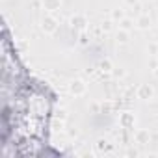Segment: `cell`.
I'll use <instances>...</instances> for the list:
<instances>
[{"instance_id": "obj_1", "label": "cell", "mask_w": 158, "mask_h": 158, "mask_svg": "<svg viewBox=\"0 0 158 158\" xmlns=\"http://www.w3.org/2000/svg\"><path fill=\"white\" fill-rule=\"evenodd\" d=\"M58 26H60V23H58V19H56L54 13H45V15L41 17V21H39V28H41V32L47 34V35L54 34V32L58 30Z\"/></svg>"}, {"instance_id": "obj_2", "label": "cell", "mask_w": 158, "mask_h": 158, "mask_svg": "<svg viewBox=\"0 0 158 158\" xmlns=\"http://www.w3.org/2000/svg\"><path fill=\"white\" fill-rule=\"evenodd\" d=\"M67 89H69L71 97H84L86 91H88V84L82 80V78H73L69 82V86H67Z\"/></svg>"}, {"instance_id": "obj_3", "label": "cell", "mask_w": 158, "mask_h": 158, "mask_svg": "<svg viewBox=\"0 0 158 158\" xmlns=\"http://www.w3.org/2000/svg\"><path fill=\"white\" fill-rule=\"evenodd\" d=\"M117 125H119V128H123V130L134 128V125H136V115H134V112H130V110L121 112L119 117H117Z\"/></svg>"}, {"instance_id": "obj_4", "label": "cell", "mask_w": 158, "mask_h": 158, "mask_svg": "<svg viewBox=\"0 0 158 158\" xmlns=\"http://www.w3.org/2000/svg\"><path fill=\"white\" fill-rule=\"evenodd\" d=\"M88 24H89V21H88V17L82 15V13L73 15V17L69 19V26H71L73 30H78V32H86V30H88Z\"/></svg>"}, {"instance_id": "obj_5", "label": "cell", "mask_w": 158, "mask_h": 158, "mask_svg": "<svg viewBox=\"0 0 158 158\" xmlns=\"http://www.w3.org/2000/svg\"><path fill=\"white\" fill-rule=\"evenodd\" d=\"M136 97H138L139 101H143V102L152 101V99H154V88H152L151 84H139L138 89H136Z\"/></svg>"}, {"instance_id": "obj_6", "label": "cell", "mask_w": 158, "mask_h": 158, "mask_svg": "<svg viewBox=\"0 0 158 158\" xmlns=\"http://www.w3.org/2000/svg\"><path fill=\"white\" fill-rule=\"evenodd\" d=\"M134 141L138 145H141V147L149 145L151 143V132H149V128H138L134 132Z\"/></svg>"}, {"instance_id": "obj_7", "label": "cell", "mask_w": 158, "mask_h": 158, "mask_svg": "<svg viewBox=\"0 0 158 158\" xmlns=\"http://www.w3.org/2000/svg\"><path fill=\"white\" fill-rule=\"evenodd\" d=\"M61 0H41V6L47 13H56L61 10Z\"/></svg>"}, {"instance_id": "obj_8", "label": "cell", "mask_w": 158, "mask_h": 158, "mask_svg": "<svg viewBox=\"0 0 158 158\" xmlns=\"http://www.w3.org/2000/svg\"><path fill=\"white\" fill-rule=\"evenodd\" d=\"M151 24H152V21H151V15H149V13H139V15H138V19H136V28H139V30H149Z\"/></svg>"}, {"instance_id": "obj_9", "label": "cell", "mask_w": 158, "mask_h": 158, "mask_svg": "<svg viewBox=\"0 0 158 158\" xmlns=\"http://www.w3.org/2000/svg\"><path fill=\"white\" fill-rule=\"evenodd\" d=\"M110 151H112V143L106 138H99L95 141V152L97 154H104V152H110Z\"/></svg>"}, {"instance_id": "obj_10", "label": "cell", "mask_w": 158, "mask_h": 158, "mask_svg": "<svg viewBox=\"0 0 158 158\" xmlns=\"http://www.w3.org/2000/svg\"><path fill=\"white\" fill-rule=\"evenodd\" d=\"M130 41V30H125V28H119L115 32V43L117 45H127Z\"/></svg>"}, {"instance_id": "obj_11", "label": "cell", "mask_w": 158, "mask_h": 158, "mask_svg": "<svg viewBox=\"0 0 158 158\" xmlns=\"http://www.w3.org/2000/svg\"><path fill=\"white\" fill-rule=\"evenodd\" d=\"M114 67H115V65H114V61H112L110 58H102V60L99 61V69H101L102 73H112Z\"/></svg>"}, {"instance_id": "obj_12", "label": "cell", "mask_w": 158, "mask_h": 158, "mask_svg": "<svg viewBox=\"0 0 158 158\" xmlns=\"http://www.w3.org/2000/svg\"><path fill=\"white\" fill-rule=\"evenodd\" d=\"M125 17H127V15H125V10H123V8H114L112 13H110V19L115 21V23H121Z\"/></svg>"}, {"instance_id": "obj_13", "label": "cell", "mask_w": 158, "mask_h": 158, "mask_svg": "<svg viewBox=\"0 0 158 158\" xmlns=\"http://www.w3.org/2000/svg\"><path fill=\"white\" fill-rule=\"evenodd\" d=\"M136 26V23L132 21V19H128V17H125L121 23H119V28H125V30H132Z\"/></svg>"}, {"instance_id": "obj_14", "label": "cell", "mask_w": 158, "mask_h": 158, "mask_svg": "<svg viewBox=\"0 0 158 158\" xmlns=\"http://www.w3.org/2000/svg\"><path fill=\"white\" fill-rule=\"evenodd\" d=\"M114 23H115V21H112V19H110V21H104V23L101 24V30H102L104 34L112 32V30H114Z\"/></svg>"}, {"instance_id": "obj_15", "label": "cell", "mask_w": 158, "mask_h": 158, "mask_svg": "<svg viewBox=\"0 0 158 158\" xmlns=\"http://www.w3.org/2000/svg\"><path fill=\"white\" fill-rule=\"evenodd\" d=\"M112 74H114V78H125V76H127V71H125L123 67H114Z\"/></svg>"}, {"instance_id": "obj_16", "label": "cell", "mask_w": 158, "mask_h": 158, "mask_svg": "<svg viewBox=\"0 0 158 158\" xmlns=\"http://www.w3.org/2000/svg\"><path fill=\"white\" fill-rule=\"evenodd\" d=\"M56 119H60V121H67V110L65 108H60V110H56V115H54Z\"/></svg>"}, {"instance_id": "obj_17", "label": "cell", "mask_w": 158, "mask_h": 158, "mask_svg": "<svg viewBox=\"0 0 158 158\" xmlns=\"http://www.w3.org/2000/svg\"><path fill=\"white\" fill-rule=\"evenodd\" d=\"M147 50H149V54H152V56L158 58V43H149Z\"/></svg>"}, {"instance_id": "obj_18", "label": "cell", "mask_w": 158, "mask_h": 158, "mask_svg": "<svg viewBox=\"0 0 158 158\" xmlns=\"http://www.w3.org/2000/svg\"><path fill=\"white\" fill-rule=\"evenodd\" d=\"M78 43H80V45H88L89 43V35L86 32H80V35H78Z\"/></svg>"}, {"instance_id": "obj_19", "label": "cell", "mask_w": 158, "mask_h": 158, "mask_svg": "<svg viewBox=\"0 0 158 158\" xmlns=\"http://www.w3.org/2000/svg\"><path fill=\"white\" fill-rule=\"evenodd\" d=\"M89 108H91L93 114H101V112H102V102H91Z\"/></svg>"}, {"instance_id": "obj_20", "label": "cell", "mask_w": 158, "mask_h": 158, "mask_svg": "<svg viewBox=\"0 0 158 158\" xmlns=\"http://www.w3.org/2000/svg\"><path fill=\"white\" fill-rule=\"evenodd\" d=\"M112 108H114V102H112V101H106V102H102V112H104V114H108Z\"/></svg>"}, {"instance_id": "obj_21", "label": "cell", "mask_w": 158, "mask_h": 158, "mask_svg": "<svg viewBox=\"0 0 158 158\" xmlns=\"http://www.w3.org/2000/svg\"><path fill=\"white\" fill-rule=\"evenodd\" d=\"M123 4H125L127 8H136V6L139 4V0H123Z\"/></svg>"}, {"instance_id": "obj_22", "label": "cell", "mask_w": 158, "mask_h": 158, "mask_svg": "<svg viewBox=\"0 0 158 158\" xmlns=\"http://www.w3.org/2000/svg\"><path fill=\"white\" fill-rule=\"evenodd\" d=\"M127 156H134V158H136V156H139V152H138L136 149H128V151H127Z\"/></svg>"}, {"instance_id": "obj_23", "label": "cell", "mask_w": 158, "mask_h": 158, "mask_svg": "<svg viewBox=\"0 0 158 158\" xmlns=\"http://www.w3.org/2000/svg\"><path fill=\"white\" fill-rule=\"evenodd\" d=\"M69 136H71V138H76V136H78V132H76V130H69Z\"/></svg>"}, {"instance_id": "obj_24", "label": "cell", "mask_w": 158, "mask_h": 158, "mask_svg": "<svg viewBox=\"0 0 158 158\" xmlns=\"http://www.w3.org/2000/svg\"><path fill=\"white\" fill-rule=\"evenodd\" d=\"M139 2H149V0H139Z\"/></svg>"}, {"instance_id": "obj_25", "label": "cell", "mask_w": 158, "mask_h": 158, "mask_svg": "<svg viewBox=\"0 0 158 158\" xmlns=\"http://www.w3.org/2000/svg\"><path fill=\"white\" fill-rule=\"evenodd\" d=\"M156 24H158V23H156Z\"/></svg>"}]
</instances>
